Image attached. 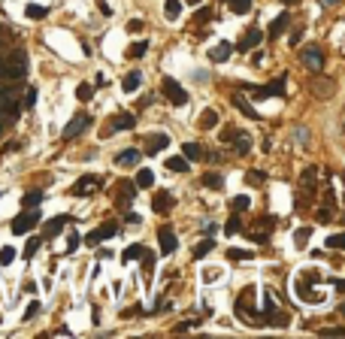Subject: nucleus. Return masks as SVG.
<instances>
[{
	"mask_svg": "<svg viewBox=\"0 0 345 339\" xmlns=\"http://www.w3.org/2000/svg\"><path fill=\"white\" fill-rule=\"evenodd\" d=\"M24 70H27V55L21 49H12L9 55L0 58V79L18 82V79H24Z\"/></svg>",
	"mask_w": 345,
	"mask_h": 339,
	"instance_id": "f257e3e1",
	"label": "nucleus"
},
{
	"mask_svg": "<svg viewBox=\"0 0 345 339\" xmlns=\"http://www.w3.org/2000/svg\"><path fill=\"white\" fill-rule=\"evenodd\" d=\"M161 91H164V97H167L173 106H185V103H188V91H185L176 79H170V76L161 82Z\"/></svg>",
	"mask_w": 345,
	"mask_h": 339,
	"instance_id": "f03ea898",
	"label": "nucleus"
},
{
	"mask_svg": "<svg viewBox=\"0 0 345 339\" xmlns=\"http://www.w3.org/2000/svg\"><path fill=\"white\" fill-rule=\"evenodd\" d=\"M36 221H39V215H36V212H21V215L12 221V233H15V236H21V233L33 230V227H36Z\"/></svg>",
	"mask_w": 345,
	"mask_h": 339,
	"instance_id": "7ed1b4c3",
	"label": "nucleus"
},
{
	"mask_svg": "<svg viewBox=\"0 0 345 339\" xmlns=\"http://www.w3.org/2000/svg\"><path fill=\"white\" fill-rule=\"evenodd\" d=\"M300 58H303V64H306V67H312V70H321V67H324V52H321L318 45L303 49V52H300Z\"/></svg>",
	"mask_w": 345,
	"mask_h": 339,
	"instance_id": "20e7f679",
	"label": "nucleus"
},
{
	"mask_svg": "<svg viewBox=\"0 0 345 339\" xmlns=\"http://www.w3.org/2000/svg\"><path fill=\"white\" fill-rule=\"evenodd\" d=\"M91 124V115H85V112H79V115H73V121L64 127V139H73L76 133H82L85 127Z\"/></svg>",
	"mask_w": 345,
	"mask_h": 339,
	"instance_id": "39448f33",
	"label": "nucleus"
},
{
	"mask_svg": "<svg viewBox=\"0 0 345 339\" xmlns=\"http://www.w3.org/2000/svg\"><path fill=\"white\" fill-rule=\"evenodd\" d=\"M158 239H161V255H173V252H176V246H179V243H176L173 227H167V224L158 230Z\"/></svg>",
	"mask_w": 345,
	"mask_h": 339,
	"instance_id": "423d86ee",
	"label": "nucleus"
},
{
	"mask_svg": "<svg viewBox=\"0 0 345 339\" xmlns=\"http://www.w3.org/2000/svg\"><path fill=\"white\" fill-rule=\"evenodd\" d=\"M115 233H118V227H115V224H100L97 230H91V233L85 236V243H88V246H97L100 239H109V236H115Z\"/></svg>",
	"mask_w": 345,
	"mask_h": 339,
	"instance_id": "0eeeda50",
	"label": "nucleus"
},
{
	"mask_svg": "<svg viewBox=\"0 0 345 339\" xmlns=\"http://www.w3.org/2000/svg\"><path fill=\"white\" fill-rule=\"evenodd\" d=\"M261 39H264V33L252 27V30H249V33H245V36L239 39V45H233V49H239V52H249V49H255V45H258Z\"/></svg>",
	"mask_w": 345,
	"mask_h": 339,
	"instance_id": "6e6552de",
	"label": "nucleus"
},
{
	"mask_svg": "<svg viewBox=\"0 0 345 339\" xmlns=\"http://www.w3.org/2000/svg\"><path fill=\"white\" fill-rule=\"evenodd\" d=\"M167 146H170V136H167V133H152V136H149V149H145V152H149V155H158V152H161V149H167Z\"/></svg>",
	"mask_w": 345,
	"mask_h": 339,
	"instance_id": "1a4fd4ad",
	"label": "nucleus"
},
{
	"mask_svg": "<svg viewBox=\"0 0 345 339\" xmlns=\"http://www.w3.org/2000/svg\"><path fill=\"white\" fill-rule=\"evenodd\" d=\"M139 85H142V73H136V70H133V73H127V76L121 79V88H124V94H133Z\"/></svg>",
	"mask_w": 345,
	"mask_h": 339,
	"instance_id": "9d476101",
	"label": "nucleus"
},
{
	"mask_svg": "<svg viewBox=\"0 0 345 339\" xmlns=\"http://www.w3.org/2000/svg\"><path fill=\"white\" fill-rule=\"evenodd\" d=\"M94 188H97V179H94V176H82V179L73 185V194L79 197V194H88V191H94Z\"/></svg>",
	"mask_w": 345,
	"mask_h": 339,
	"instance_id": "9b49d317",
	"label": "nucleus"
},
{
	"mask_svg": "<svg viewBox=\"0 0 345 339\" xmlns=\"http://www.w3.org/2000/svg\"><path fill=\"white\" fill-rule=\"evenodd\" d=\"M230 55H233V45H230V42H218V45L212 49V61H215V64H221V61H227Z\"/></svg>",
	"mask_w": 345,
	"mask_h": 339,
	"instance_id": "f8f14e48",
	"label": "nucleus"
},
{
	"mask_svg": "<svg viewBox=\"0 0 345 339\" xmlns=\"http://www.w3.org/2000/svg\"><path fill=\"white\" fill-rule=\"evenodd\" d=\"M152 206H155V212H170V206H173V197H170L167 191H158V197L152 200Z\"/></svg>",
	"mask_w": 345,
	"mask_h": 339,
	"instance_id": "ddd939ff",
	"label": "nucleus"
},
{
	"mask_svg": "<svg viewBox=\"0 0 345 339\" xmlns=\"http://www.w3.org/2000/svg\"><path fill=\"white\" fill-rule=\"evenodd\" d=\"M67 221H70L67 215H58V218H52V221L45 224V239H48V236H58V233L64 230V224H67Z\"/></svg>",
	"mask_w": 345,
	"mask_h": 339,
	"instance_id": "4468645a",
	"label": "nucleus"
},
{
	"mask_svg": "<svg viewBox=\"0 0 345 339\" xmlns=\"http://www.w3.org/2000/svg\"><path fill=\"white\" fill-rule=\"evenodd\" d=\"M288 24H291V15H288V12H282V15H279V18L270 24V36H279V33H282Z\"/></svg>",
	"mask_w": 345,
	"mask_h": 339,
	"instance_id": "2eb2a0df",
	"label": "nucleus"
},
{
	"mask_svg": "<svg viewBox=\"0 0 345 339\" xmlns=\"http://www.w3.org/2000/svg\"><path fill=\"white\" fill-rule=\"evenodd\" d=\"M215 124H218V112H215V109H203V112H200V127L209 130V127H215Z\"/></svg>",
	"mask_w": 345,
	"mask_h": 339,
	"instance_id": "dca6fc26",
	"label": "nucleus"
},
{
	"mask_svg": "<svg viewBox=\"0 0 345 339\" xmlns=\"http://www.w3.org/2000/svg\"><path fill=\"white\" fill-rule=\"evenodd\" d=\"M167 170H173V173H188V158H182V155L167 158Z\"/></svg>",
	"mask_w": 345,
	"mask_h": 339,
	"instance_id": "f3484780",
	"label": "nucleus"
},
{
	"mask_svg": "<svg viewBox=\"0 0 345 339\" xmlns=\"http://www.w3.org/2000/svg\"><path fill=\"white\" fill-rule=\"evenodd\" d=\"M152 270H155V255L142 252V276H145V282H152Z\"/></svg>",
	"mask_w": 345,
	"mask_h": 339,
	"instance_id": "a211bd4d",
	"label": "nucleus"
},
{
	"mask_svg": "<svg viewBox=\"0 0 345 339\" xmlns=\"http://www.w3.org/2000/svg\"><path fill=\"white\" fill-rule=\"evenodd\" d=\"M164 15H167L170 21H176V18L182 15V3H179V0H167V6H164Z\"/></svg>",
	"mask_w": 345,
	"mask_h": 339,
	"instance_id": "6ab92c4d",
	"label": "nucleus"
},
{
	"mask_svg": "<svg viewBox=\"0 0 345 339\" xmlns=\"http://www.w3.org/2000/svg\"><path fill=\"white\" fill-rule=\"evenodd\" d=\"M233 106H236L239 112H245L249 118H258V112H255V106H249V103H245V97H239V94H236V97H233Z\"/></svg>",
	"mask_w": 345,
	"mask_h": 339,
	"instance_id": "aec40b11",
	"label": "nucleus"
},
{
	"mask_svg": "<svg viewBox=\"0 0 345 339\" xmlns=\"http://www.w3.org/2000/svg\"><path fill=\"white\" fill-rule=\"evenodd\" d=\"M136 185H139V188H152V185H155V173H152V170H139V173H136Z\"/></svg>",
	"mask_w": 345,
	"mask_h": 339,
	"instance_id": "412c9836",
	"label": "nucleus"
},
{
	"mask_svg": "<svg viewBox=\"0 0 345 339\" xmlns=\"http://www.w3.org/2000/svg\"><path fill=\"white\" fill-rule=\"evenodd\" d=\"M142 252H145L142 246H127V249H124V255H121V261H124V264H130V261L142 258Z\"/></svg>",
	"mask_w": 345,
	"mask_h": 339,
	"instance_id": "4be33fe9",
	"label": "nucleus"
},
{
	"mask_svg": "<svg viewBox=\"0 0 345 339\" xmlns=\"http://www.w3.org/2000/svg\"><path fill=\"white\" fill-rule=\"evenodd\" d=\"M227 3H230V9L236 15H249L252 12V0H227Z\"/></svg>",
	"mask_w": 345,
	"mask_h": 339,
	"instance_id": "5701e85b",
	"label": "nucleus"
},
{
	"mask_svg": "<svg viewBox=\"0 0 345 339\" xmlns=\"http://www.w3.org/2000/svg\"><path fill=\"white\" fill-rule=\"evenodd\" d=\"M139 158H142V152L130 149V152H121L118 155V164H139Z\"/></svg>",
	"mask_w": 345,
	"mask_h": 339,
	"instance_id": "b1692460",
	"label": "nucleus"
},
{
	"mask_svg": "<svg viewBox=\"0 0 345 339\" xmlns=\"http://www.w3.org/2000/svg\"><path fill=\"white\" fill-rule=\"evenodd\" d=\"M76 97H79L82 103H85V100H91V97H94V85H88V82H82V85L76 88Z\"/></svg>",
	"mask_w": 345,
	"mask_h": 339,
	"instance_id": "393cba45",
	"label": "nucleus"
},
{
	"mask_svg": "<svg viewBox=\"0 0 345 339\" xmlns=\"http://www.w3.org/2000/svg\"><path fill=\"white\" fill-rule=\"evenodd\" d=\"M182 152H185V158H188V161H197V158L203 155L197 142H185V146H182Z\"/></svg>",
	"mask_w": 345,
	"mask_h": 339,
	"instance_id": "a878e982",
	"label": "nucleus"
},
{
	"mask_svg": "<svg viewBox=\"0 0 345 339\" xmlns=\"http://www.w3.org/2000/svg\"><path fill=\"white\" fill-rule=\"evenodd\" d=\"M309 236H312V230H309V227H300V230H294V243H297V249H303V246L309 243Z\"/></svg>",
	"mask_w": 345,
	"mask_h": 339,
	"instance_id": "bb28decb",
	"label": "nucleus"
},
{
	"mask_svg": "<svg viewBox=\"0 0 345 339\" xmlns=\"http://www.w3.org/2000/svg\"><path fill=\"white\" fill-rule=\"evenodd\" d=\"M327 249L345 252V233H333V236H327Z\"/></svg>",
	"mask_w": 345,
	"mask_h": 339,
	"instance_id": "cd10ccee",
	"label": "nucleus"
},
{
	"mask_svg": "<svg viewBox=\"0 0 345 339\" xmlns=\"http://www.w3.org/2000/svg\"><path fill=\"white\" fill-rule=\"evenodd\" d=\"M45 12H48V9H45V6H36V3H30V6L24 9L27 18H45Z\"/></svg>",
	"mask_w": 345,
	"mask_h": 339,
	"instance_id": "c85d7f7f",
	"label": "nucleus"
},
{
	"mask_svg": "<svg viewBox=\"0 0 345 339\" xmlns=\"http://www.w3.org/2000/svg\"><path fill=\"white\" fill-rule=\"evenodd\" d=\"M203 185H206V188H221L224 179H221L218 173H206V176H203Z\"/></svg>",
	"mask_w": 345,
	"mask_h": 339,
	"instance_id": "c756f323",
	"label": "nucleus"
},
{
	"mask_svg": "<svg viewBox=\"0 0 345 339\" xmlns=\"http://www.w3.org/2000/svg\"><path fill=\"white\" fill-rule=\"evenodd\" d=\"M145 52H149V42H136V45L127 49V58H142Z\"/></svg>",
	"mask_w": 345,
	"mask_h": 339,
	"instance_id": "7c9ffc66",
	"label": "nucleus"
},
{
	"mask_svg": "<svg viewBox=\"0 0 345 339\" xmlns=\"http://www.w3.org/2000/svg\"><path fill=\"white\" fill-rule=\"evenodd\" d=\"M264 179H267V176H264L261 170H249V173H245V182H249V185H264Z\"/></svg>",
	"mask_w": 345,
	"mask_h": 339,
	"instance_id": "2f4dec72",
	"label": "nucleus"
},
{
	"mask_svg": "<svg viewBox=\"0 0 345 339\" xmlns=\"http://www.w3.org/2000/svg\"><path fill=\"white\" fill-rule=\"evenodd\" d=\"M39 200H42V194H39V191H30V194H24L21 203H24L27 209H33V206H39Z\"/></svg>",
	"mask_w": 345,
	"mask_h": 339,
	"instance_id": "473e14b6",
	"label": "nucleus"
},
{
	"mask_svg": "<svg viewBox=\"0 0 345 339\" xmlns=\"http://www.w3.org/2000/svg\"><path fill=\"white\" fill-rule=\"evenodd\" d=\"M115 127H118V130H130V127H133V115H118V118H115Z\"/></svg>",
	"mask_w": 345,
	"mask_h": 339,
	"instance_id": "72a5a7b5",
	"label": "nucleus"
},
{
	"mask_svg": "<svg viewBox=\"0 0 345 339\" xmlns=\"http://www.w3.org/2000/svg\"><path fill=\"white\" fill-rule=\"evenodd\" d=\"M212 249H215V243H212V239H206V243H200V246L194 249V258H203V255H209Z\"/></svg>",
	"mask_w": 345,
	"mask_h": 339,
	"instance_id": "f704fd0d",
	"label": "nucleus"
},
{
	"mask_svg": "<svg viewBox=\"0 0 345 339\" xmlns=\"http://www.w3.org/2000/svg\"><path fill=\"white\" fill-rule=\"evenodd\" d=\"M227 258H233V261H249V258H252V252H245V249H230V252H227Z\"/></svg>",
	"mask_w": 345,
	"mask_h": 339,
	"instance_id": "c9c22d12",
	"label": "nucleus"
},
{
	"mask_svg": "<svg viewBox=\"0 0 345 339\" xmlns=\"http://www.w3.org/2000/svg\"><path fill=\"white\" fill-rule=\"evenodd\" d=\"M249 203H252V200H249L245 194H239V197H233V209H236V212H242V209H249Z\"/></svg>",
	"mask_w": 345,
	"mask_h": 339,
	"instance_id": "e433bc0d",
	"label": "nucleus"
},
{
	"mask_svg": "<svg viewBox=\"0 0 345 339\" xmlns=\"http://www.w3.org/2000/svg\"><path fill=\"white\" fill-rule=\"evenodd\" d=\"M239 230H242V224H239V218L233 215V218H230V221L224 224V233H239Z\"/></svg>",
	"mask_w": 345,
	"mask_h": 339,
	"instance_id": "4c0bfd02",
	"label": "nucleus"
},
{
	"mask_svg": "<svg viewBox=\"0 0 345 339\" xmlns=\"http://www.w3.org/2000/svg\"><path fill=\"white\" fill-rule=\"evenodd\" d=\"M33 315H39V303H36V300H33V303H30V306L24 309V321H30Z\"/></svg>",
	"mask_w": 345,
	"mask_h": 339,
	"instance_id": "58836bf2",
	"label": "nucleus"
},
{
	"mask_svg": "<svg viewBox=\"0 0 345 339\" xmlns=\"http://www.w3.org/2000/svg\"><path fill=\"white\" fill-rule=\"evenodd\" d=\"M36 103V88H27V97H24V109H30Z\"/></svg>",
	"mask_w": 345,
	"mask_h": 339,
	"instance_id": "ea45409f",
	"label": "nucleus"
},
{
	"mask_svg": "<svg viewBox=\"0 0 345 339\" xmlns=\"http://www.w3.org/2000/svg\"><path fill=\"white\" fill-rule=\"evenodd\" d=\"M36 249H39V239H30V243H27V249H24V258H33V255H36Z\"/></svg>",
	"mask_w": 345,
	"mask_h": 339,
	"instance_id": "a19ab883",
	"label": "nucleus"
},
{
	"mask_svg": "<svg viewBox=\"0 0 345 339\" xmlns=\"http://www.w3.org/2000/svg\"><path fill=\"white\" fill-rule=\"evenodd\" d=\"M12 261H15V252L12 249H3L0 252V264H12Z\"/></svg>",
	"mask_w": 345,
	"mask_h": 339,
	"instance_id": "79ce46f5",
	"label": "nucleus"
},
{
	"mask_svg": "<svg viewBox=\"0 0 345 339\" xmlns=\"http://www.w3.org/2000/svg\"><path fill=\"white\" fill-rule=\"evenodd\" d=\"M127 30H130V33L142 30V21H139V18H130V21H127Z\"/></svg>",
	"mask_w": 345,
	"mask_h": 339,
	"instance_id": "37998d69",
	"label": "nucleus"
},
{
	"mask_svg": "<svg viewBox=\"0 0 345 339\" xmlns=\"http://www.w3.org/2000/svg\"><path fill=\"white\" fill-rule=\"evenodd\" d=\"M324 336H345V327H327Z\"/></svg>",
	"mask_w": 345,
	"mask_h": 339,
	"instance_id": "c03bdc74",
	"label": "nucleus"
},
{
	"mask_svg": "<svg viewBox=\"0 0 345 339\" xmlns=\"http://www.w3.org/2000/svg\"><path fill=\"white\" fill-rule=\"evenodd\" d=\"M209 15H212V12H209V9H197V15H194V18H197V21H206V18H209Z\"/></svg>",
	"mask_w": 345,
	"mask_h": 339,
	"instance_id": "a18cd8bd",
	"label": "nucleus"
},
{
	"mask_svg": "<svg viewBox=\"0 0 345 339\" xmlns=\"http://www.w3.org/2000/svg\"><path fill=\"white\" fill-rule=\"evenodd\" d=\"M76 246H79V236L73 233V236H70V246H67V252H76Z\"/></svg>",
	"mask_w": 345,
	"mask_h": 339,
	"instance_id": "49530a36",
	"label": "nucleus"
},
{
	"mask_svg": "<svg viewBox=\"0 0 345 339\" xmlns=\"http://www.w3.org/2000/svg\"><path fill=\"white\" fill-rule=\"evenodd\" d=\"M97 3H100V12H103V15H112V9L106 6V0H97Z\"/></svg>",
	"mask_w": 345,
	"mask_h": 339,
	"instance_id": "de8ad7c7",
	"label": "nucleus"
},
{
	"mask_svg": "<svg viewBox=\"0 0 345 339\" xmlns=\"http://www.w3.org/2000/svg\"><path fill=\"white\" fill-rule=\"evenodd\" d=\"M336 3H342V0H321V6H336Z\"/></svg>",
	"mask_w": 345,
	"mask_h": 339,
	"instance_id": "09e8293b",
	"label": "nucleus"
},
{
	"mask_svg": "<svg viewBox=\"0 0 345 339\" xmlns=\"http://www.w3.org/2000/svg\"><path fill=\"white\" fill-rule=\"evenodd\" d=\"M3 127H6V115H3V109H0V133H3Z\"/></svg>",
	"mask_w": 345,
	"mask_h": 339,
	"instance_id": "8fccbe9b",
	"label": "nucleus"
},
{
	"mask_svg": "<svg viewBox=\"0 0 345 339\" xmlns=\"http://www.w3.org/2000/svg\"><path fill=\"white\" fill-rule=\"evenodd\" d=\"M279 3H297V0H279Z\"/></svg>",
	"mask_w": 345,
	"mask_h": 339,
	"instance_id": "3c124183",
	"label": "nucleus"
},
{
	"mask_svg": "<svg viewBox=\"0 0 345 339\" xmlns=\"http://www.w3.org/2000/svg\"><path fill=\"white\" fill-rule=\"evenodd\" d=\"M188 3H200V0H188Z\"/></svg>",
	"mask_w": 345,
	"mask_h": 339,
	"instance_id": "603ef678",
	"label": "nucleus"
}]
</instances>
